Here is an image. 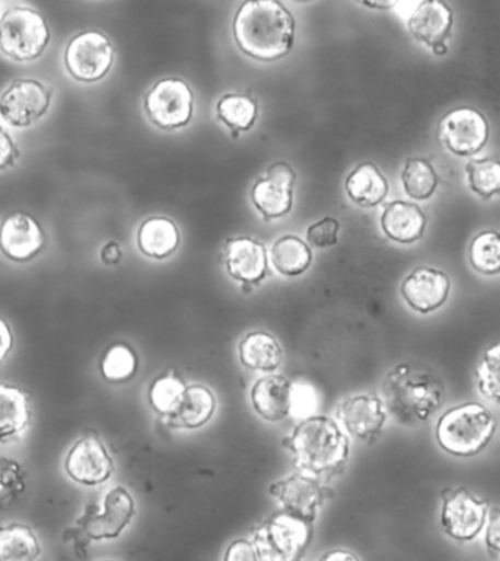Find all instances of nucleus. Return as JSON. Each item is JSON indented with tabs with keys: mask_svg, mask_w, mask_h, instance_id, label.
I'll return each mask as SVG.
<instances>
[{
	"mask_svg": "<svg viewBox=\"0 0 500 561\" xmlns=\"http://www.w3.org/2000/svg\"><path fill=\"white\" fill-rule=\"evenodd\" d=\"M232 32L243 54L271 62L294 46L295 20L278 0H249L236 12Z\"/></svg>",
	"mask_w": 500,
	"mask_h": 561,
	"instance_id": "obj_2",
	"label": "nucleus"
},
{
	"mask_svg": "<svg viewBox=\"0 0 500 561\" xmlns=\"http://www.w3.org/2000/svg\"><path fill=\"white\" fill-rule=\"evenodd\" d=\"M500 345L496 343L493 347L487 348L485 356L476 369V382L478 391L487 400L499 403V357Z\"/></svg>",
	"mask_w": 500,
	"mask_h": 561,
	"instance_id": "obj_36",
	"label": "nucleus"
},
{
	"mask_svg": "<svg viewBox=\"0 0 500 561\" xmlns=\"http://www.w3.org/2000/svg\"><path fill=\"white\" fill-rule=\"evenodd\" d=\"M181 234L176 224L166 217H150L137 230V248L142 256L165 261L178 250Z\"/></svg>",
	"mask_w": 500,
	"mask_h": 561,
	"instance_id": "obj_24",
	"label": "nucleus"
},
{
	"mask_svg": "<svg viewBox=\"0 0 500 561\" xmlns=\"http://www.w3.org/2000/svg\"><path fill=\"white\" fill-rule=\"evenodd\" d=\"M450 291V276L430 266L416 267L400 287V295L409 308L422 314L441 309L446 304Z\"/></svg>",
	"mask_w": 500,
	"mask_h": 561,
	"instance_id": "obj_18",
	"label": "nucleus"
},
{
	"mask_svg": "<svg viewBox=\"0 0 500 561\" xmlns=\"http://www.w3.org/2000/svg\"><path fill=\"white\" fill-rule=\"evenodd\" d=\"M433 54L438 56L446 55L447 47L445 43H441V45H437L432 47Z\"/></svg>",
	"mask_w": 500,
	"mask_h": 561,
	"instance_id": "obj_47",
	"label": "nucleus"
},
{
	"mask_svg": "<svg viewBox=\"0 0 500 561\" xmlns=\"http://www.w3.org/2000/svg\"><path fill=\"white\" fill-rule=\"evenodd\" d=\"M269 493L282 504V512L310 525L316 524L318 513L326 502L323 482L301 472L288 474L271 483Z\"/></svg>",
	"mask_w": 500,
	"mask_h": 561,
	"instance_id": "obj_13",
	"label": "nucleus"
},
{
	"mask_svg": "<svg viewBox=\"0 0 500 561\" xmlns=\"http://www.w3.org/2000/svg\"><path fill=\"white\" fill-rule=\"evenodd\" d=\"M241 290L247 293H252L254 290V286H248V284H241Z\"/></svg>",
	"mask_w": 500,
	"mask_h": 561,
	"instance_id": "obj_48",
	"label": "nucleus"
},
{
	"mask_svg": "<svg viewBox=\"0 0 500 561\" xmlns=\"http://www.w3.org/2000/svg\"><path fill=\"white\" fill-rule=\"evenodd\" d=\"M116 50L107 34L84 30L69 38L63 50V67L77 83H98L114 67Z\"/></svg>",
	"mask_w": 500,
	"mask_h": 561,
	"instance_id": "obj_7",
	"label": "nucleus"
},
{
	"mask_svg": "<svg viewBox=\"0 0 500 561\" xmlns=\"http://www.w3.org/2000/svg\"><path fill=\"white\" fill-rule=\"evenodd\" d=\"M452 25H454V14L441 0L421 2L408 20V30L412 37L430 47L445 43Z\"/></svg>",
	"mask_w": 500,
	"mask_h": 561,
	"instance_id": "obj_23",
	"label": "nucleus"
},
{
	"mask_svg": "<svg viewBox=\"0 0 500 561\" xmlns=\"http://www.w3.org/2000/svg\"><path fill=\"white\" fill-rule=\"evenodd\" d=\"M225 263L231 278L256 287L267 275V250L260 241L239 237L226 241Z\"/></svg>",
	"mask_w": 500,
	"mask_h": 561,
	"instance_id": "obj_19",
	"label": "nucleus"
},
{
	"mask_svg": "<svg viewBox=\"0 0 500 561\" xmlns=\"http://www.w3.org/2000/svg\"><path fill=\"white\" fill-rule=\"evenodd\" d=\"M218 118L231 131H249L257 121V103L247 94H225L217 105Z\"/></svg>",
	"mask_w": 500,
	"mask_h": 561,
	"instance_id": "obj_30",
	"label": "nucleus"
},
{
	"mask_svg": "<svg viewBox=\"0 0 500 561\" xmlns=\"http://www.w3.org/2000/svg\"><path fill=\"white\" fill-rule=\"evenodd\" d=\"M138 369V356L131 345L115 343L107 348L102 360L103 377L111 382H125L136 375Z\"/></svg>",
	"mask_w": 500,
	"mask_h": 561,
	"instance_id": "obj_32",
	"label": "nucleus"
},
{
	"mask_svg": "<svg viewBox=\"0 0 500 561\" xmlns=\"http://www.w3.org/2000/svg\"><path fill=\"white\" fill-rule=\"evenodd\" d=\"M299 472L325 482L344 472L351 455L349 437L335 419L309 416L284 439Z\"/></svg>",
	"mask_w": 500,
	"mask_h": 561,
	"instance_id": "obj_3",
	"label": "nucleus"
},
{
	"mask_svg": "<svg viewBox=\"0 0 500 561\" xmlns=\"http://www.w3.org/2000/svg\"><path fill=\"white\" fill-rule=\"evenodd\" d=\"M43 547L32 526L8 524L0 526V561H37Z\"/></svg>",
	"mask_w": 500,
	"mask_h": 561,
	"instance_id": "obj_28",
	"label": "nucleus"
},
{
	"mask_svg": "<svg viewBox=\"0 0 500 561\" xmlns=\"http://www.w3.org/2000/svg\"><path fill=\"white\" fill-rule=\"evenodd\" d=\"M498 428L493 413L486 405L469 401L455 405L439 417L437 439L447 455L473 457L491 443Z\"/></svg>",
	"mask_w": 500,
	"mask_h": 561,
	"instance_id": "obj_4",
	"label": "nucleus"
},
{
	"mask_svg": "<svg viewBox=\"0 0 500 561\" xmlns=\"http://www.w3.org/2000/svg\"><path fill=\"white\" fill-rule=\"evenodd\" d=\"M469 262L482 275H498L500 272V239L496 231L478 234L469 245Z\"/></svg>",
	"mask_w": 500,
	"mask_h": 561,
	"instance_id": "obj_33",
	"label": "nucleus"
},
{
	"mask_svg": "<svg viewBox=\"0 0 500 561\" xmlns=\"http://www.w3.org/2000/svg\"><path fill=\"white\" fill-rule=\"evenodd\" d=\"M142 110L150 123L163 131L184 128L194 115L193 90L178 77L159 80L144 94Z\"/></svg>",
	"mask_w": 500,
	"mask_h": 561,
	"instance_id": "obj_8",
	"label": "nucleus"
},
{
	"mask_svg": "<svg viewBox=\"0 0 500 561\" xmlns=\"http://www.w3.org/2000/svg\"><path fill=\"white\" fill-rule=\"evenodd\" d=\"M487 533H486V547L490 554L499 557L500 550V516L498 508L493 507L489 511V517H487Z\"/></svg>",
	"mask_w": 500,
	"mask_h": 561,
	"instance_id": "obj_42",
	"label": "nucleus"
},
{
	"mask_svg": "<svg viewBox=\"0 0 500 561\" xmlns=\"http://www.w3.org/2000/svg\"><path fill=\"white\" fill-rule=\"evenodd\" d=\"M318 561H361L359 556L352 551L344 550V548H335V550L326 551Z\"/></svg>",
	"mask_w": 500,
	"mask_h": 561,
	"instance_id": "obj_45",
	"label": "nucleus"
},
{
	"mask_svg": "<svg viewBox=\"0 0 500 561\" xmlns=\"http://www.w3.org/2000/svg\"><path fill=\"white\" fill-rule=\"evenodd\" d=\"M295 172L288 163L276 162L256 181L252 192L253 205L266 219L284 217L292 209V188Z\"/></svg>",
	"mask_w": 500,
	"mask_h": 561,
	"instance_id": "obj_17",
	"label": "nucleus"
},
{
	"mask_svg": "<svg viewBox=\"0 0 500 561\" xmlns=\"http://www.w3.org/2000/svg\"><path fill=\"white\" fill-rule=\"evenodd\" d=\"M51 41L49 23L40 11L11 7L0 16V51L19 64L34 62Z\"/></svg>",
	"mask_w": 500,
	"mask_h": 561,
	"instance_id": "obj_5",
	"label": "nucleus"
},
{
	"mask_svg": "<svg viewBox=\"0 0 500 561\" xmlns=\"http://www.w3.org/2000/svg\"><path fill=\"white\" fill-rule=\"evenodd\" d=\"M239 356L244 368L254 373L274 374L282 366L283 350L276 336L258 330L243 336Z\"/></svg>",
	"mask_w": 500,
	"mask_h": 561,
	"instance_id": "obj_25",
	"label": "nucleus"
},
{
	"mask_svg": "<svg viewBox=\"0 0 500 561\" xmlns=\"http://www.w3.org/2000/svg\"><path fill=\"white\" fill-rule=\"evenodd\" d=\"M400 180H403L405 193L416 201H427L432 197L439 184L432 163L420 158L408 159Z\"/></svg>",
	"mask_w": 500,
	"mask_h": 561,
	"instance_id": "obj_31",
	"label": "nucleus"
},
{
	"mask_svg": "<svg viewBox=\"0 0 500 561\" xmlns=\"http://www.w3.org/2000/svg\"><path fill=\"white\" fill-rule=\"evenodd\" d=\"M313 538V525L280 511L257 526L252 543L258 561H304Z\"/></svg>",
	"mask_w": 500,
	"mask_h": 561,
	"instance_id": "obj_6",
	"label": "nucleus"
},
{
	"mask_svg": "<svg viewBox=\"0 0 500 561\" xmlns=\"http://www.w3.org/2000/svg\"><path fill=\"white\" fill-rule=\"evenodd\" d=\"M339 221L335 218H325L313 224L307 230V241L316 249L332 248L338 243Z\"/></svg>",
	"mask_w": 500,
	"mask_h": 561,
	"instance_id": "obj_38",
	"label": "nucleus"
},
{
	"mask_svg": "<svg viewBox=\"0 0 500 561\" xmlns=\"http://www.w3.org/2000/svg\"><path fill=\"white\" fill-rule=\"evenodd\" d=\"M489 517V504L465 488L443 493L441 525L447 537L472 542L481 534Z\"/></svg>",
	"mask_w": 500,
	"mask_h": 561,
	"instance_id": "obj_11",
	"label": "nucleus"
},
{
	"mask_svg": "<svg viewBox=\"0 0 500 561\" xmlns=\"http://www.w3.org/2000/svg\"><path fill=\"white\" fill-rule=\"evenodd\" d=\"M468 183L482 198L496 196L500 190V167L493 159L472 161L467 165Z\"/></svg>",
	"mask_w": 500,
	"mask_h": 561,
	"instance_id": "obj_35",
	"label": "nucleus"
},
{
	"mask_svg": "<svg viewBox=\"0 0 500 561\" xmlns=\"http://www.w3.org/2000/svg\"><path fill=\"white\" fill-rule=\"evenodd\" d=\"M45 228L33 215L15 213L0 226V252L8 261L27 263L46 249Z\"/></svg>",
	"mask_w": 500,
	"mask_h": 561,
	"instance_id": "obj_16",
	"label": "nucleus"
},
{
	"mask_svg": "<svg viewBox=\"0 0 500 561\" xmlns=\"http://www.w3.org/2000/svg\"><path fill=\"white\" fill-rule=\"evenodd\" d=\"M223 561H258L256 550L248 539H235L226 548Z\"/></svg>",
	"mask_w": 500,
	"mask_h": 561,
	"instance_id": "obj_41",
	"label": "nucleus"
},
{
	"mask_svg": "<svg viewBox=\"0 0 500 561\" xmlns=\"http://www.w3.org/2000/svg\"><path fill=\"white\" fill-rule=\"evenodd\" d=\"M365 5L370 8H381V10H385V8L394 7V2H365Z\"/></svg>",
	"mask_w": 500,
	"mask_h": 561,
	"instance_id": "obj_46",
	"label": "nucleus"
},
{
	"mask_svg": "<svg viewBox=\"0 0 500 561\" xmlns=\"http://www.w3.org/2000/svg\"><path fill=\"white\" fill-rule=\"evenodd\" d=\"M27 488V472L19 461L0 459V507L11 506Z\"/></svg>",
	"mask_w": 500,
	"mask_h": 561,
	"instance_id": "obj_37",
	"label": "nucleus"
},
{
	"mask_svg": "<svg viewBox=\"0 0 500 561\" xmlns=\"http://www.w3.org/2000/svg\"><path fill=\"white\" fill-rule=\"evenodd\" d=\"M294 383L283 375H266L252 388V405L254 412L271 424L282 422L292 412Z\"/></svg>",
	"mask_w": 500,
	"mask_h": 561,
	"instance_id": "obj_20",
	"label": "nucleus"
},
{
	"mask_svg": "<svg viewBox=\"0 0 500 561\" xmlns=\"http://www.w3.org/2000/svg\"><path fill=\"white\" fill-rule=\"evenodd\" d=\"M55 90L40 80L16 79L0 94V118L12 128L33 127L45 118Z\"/></svg>",
	"mask_w": 500,
	"mask_h": 561,
	"instance_id": "obj_9",
	"label": "nucleus"
},
{
	"mask_svg": "<svg viewBox=\"0 0 500 561\" xmlns=\"http://www.w3.org/2000/svg\"><path fill=\"white\" fill-rule=\"evenodd\" d=\"M98 256H101V261L105 266L119 265L124 257L123 245L118 241H107V243L102 245Z\"/></svg>",
	"mask_w": 500,
	"mask_h": 561,
	"instance_id": "obj_43",
	"label": "nucleus"
},
{
	"mask_svg": "<svg viewBox=\"0 0 500 561\" xmlns=\"http://www.w3.org/2000/svg\"><path fill=\"white\" fill-rule=\"evenodd\" d=\"M21 157L19 144L11 134L0 125V172L11 170Z\"/></svg>",
	"mask_w": 500,
	"mask_h": 561,
	"instance_id": "obj_39",
	"label": "nucleus"
},
{
	"mask_svg": "<svg viewBox=\"0 0 500 561\" xmlns=\"http://www.w3.org/2000/svg\"><path fill=\"white\" fill-rule=\"evenodd\" d=\"M345 192L356 205L373 207L385 201L389 184L374 163L364 162L348 175Z\"/></svg>",
	"mask_w": 500,
	"mask_h": 561,
	"instance_id": "obj_27",
	"label": "nucleus"
},
{
	"mask_svg": "<svg viewBox=\"0 0 500 561\" xmlns=\"http://www.w3.org/2000/svg\"><path fill=\"white\" fill-rule=\"evenodd\" d=\"M445 396L441 375L421 364L396 365L382 382L386 412L403 426L425 424L442 409Z\"/></svg>",
	"mask_w": 500,
	"mask_h": 561,
	"instance_id": "obj_1",
	"label": "nucleus"
},
{
	"mask_svg": "<svg viewBox=\"0 0 500 561\" xmlns=\"http://www.w3.org/2000/svg\"><path fill=\"white\" fill-rule=\"evenodd\" d=\"M33 422L30 396L20 387L0 383V444L23 438Z\"/></svg>",
	"mask_w": 500,
	"mask_h": 561,
	"instance_id": "obj_22",
	"label": "nucleus"
},
{
	"mask_svg": "<svg viewBox=\"0 0 500 561\" xmlns=\"http://www.w3.org/2000/svg\"><path fill=\"white\" fill-rule=\"evenodd\" d=\"M102 561H118V560H102Z\"/></svg>",
	"mask_w": 500,
	"mask_h": 561,
	"instance_id": "obj_49",
	"label": "nucleus"
},
{
	"mask_svg": "<svg viewBox=\"0 0 500 561\" xmlns=\"http://www.w3.org/2000/svg\"><path fill=\"white\" fill-rule=\"evenodd\" d=\"M218 400L213 391L202 383L185 387L174 412L165 417L166 424L174 430H200L209 424L217 413Z\"/></svg>",
	"mask_w": 500,
	"mask_h": 561,
	"instance_id": "obj_21",
	"label": "nucleus"
},
{
	"mask_svg": "<svg viewBox=\"0 0 500 561\" xmlns=\"http://www.w3.org/2000/svg\"><path fill=\"white\" fill-rule=\"evenodd\" d=\"M316 408L314 391L307 386H294V396H292V412L296 416H309L312 410Z\"/></svg>",
	"mask_w": 500,
	"mask_h": 561,
	"instance_id": "obj_40",
	"label": "nucleus"
},
{
	"mask_svg": "<svg viewBox=\"0 0 500 561\" xmlns=\"http://www.w3.org/2000/svg\"><path fill=\"white\" fill-rule=\"evenodd\" d=\"M385 404L381 396L356 394L345 399L336 410V419L348 437L357 442L373 443L381 437L387 422Z\"/></svg>",
	"mask_w": 500,
	"mask_h": 561,
	"instance_id": "obj_15",
	"label": "nucleus"
},
{
	"mask_svg": "<svg viewBox=\"0 0 500 561\" xmlns=\"http://www.w3.org/2000/svg\"><path fill=\"white\" fill-rule=\"evenodd\" d=\"M426 215L417 205L392 202L382 215V230L391 240L411 244L420 240L426 230Z\"/></svg>",
	"mask_w": 500,
	"mask_h": 561,
	"instance_id": "obj_26",
	"label": "nucleus"
},
{
	"mask_svg": "<svg viewBox=\"0 0 500 561\" xmlns=\"http://www.w3.org/2000/svg\"><path fill=\"white\" fill-rule=\"evenodd\" d=\"M490 128L485 115L473 107H456L439 123L438 137L450 152L472 157L489 140Z\"/></svg>",
	"mask_w": 500,
	"mask_h": 561,
	"instance_id": "obj_12",
	"label": "nucleus"
},
{
	"mask_svg": "<svg viewBox=\"0 0 500 561\" xmlns=\"http://www.w3.org/2000/svg\"><path fill=\"white\" fill-rule=\"evenodd\" d=\"M65 473L81 486H101L115 472V461L97 435H88L69 448L63 461Z\"/></svg>",
	"mask_w": 500,
	"mask_h": 561,
	"instance_id": "obj_14",
	"label": "nucleus"
},
{
	"mask_svg": "<svg viewBox=\"0 0 500 561\" xmlns=\"http://www.w3.org/2000/svg\"><path fill=\"white\" fill-rule=\"evenodd\" d=\"M313 262L312 250L295 236H284L271 248V263L283 276H299L307 272Z\"/></svg>",
	"mask_w": 500,
	"mask_h": 561,
	"instance_id": "obj_29",
	"label": "nucleus"
},
{
	"mask_svg": "<svg viewBox=\"0 0 500 561\" xmlns=\"http://www.w3.org/2000/svg\"><path fill=\"white\" fill-rule=\"evenodd\" d=\"M136 500L125 486H114L107 491L101 511L89 508L80 520L85 537L92 541H114L131 524L136 516Z\"/></svg>",
	"mask_w": 500,
	"mask_h": 561,
	"instance_id": "obj_10",
	"label": "nucleus"
},
{
	"mask_svg": "<svg viewBox=\"0 0 500 561\" xmlns=\"http://www.w3.org/2000/svg\"><path fill=\"white\" fill-rule=\"evenodd\" d=\"M185 383L183 379L175 374H163L154 379L149 390L150 404L154 412L161 414L163 419L174 412L176 404L184 394Z\"/></svg>",
	"mask_w": 500,
	"mask_h": 561,
	"instance_id": "obj_34",
	"label": "nucleus"
},
{
	"mask_svg": "<svg viewBox=\"0 0 500 561\" xmlns=\"http://www.w3.org/2000/svg\"><path fill=\"white\" fill-rule=\"evenodd\" d=\"M14 348V332L5 319L0 318V365Z\"/></svg>",
	"mask_w": 500,
	"mask_h": 561,
	"instance_id": "obj_44",
	"label": "nucleus"
}]
</instances>
